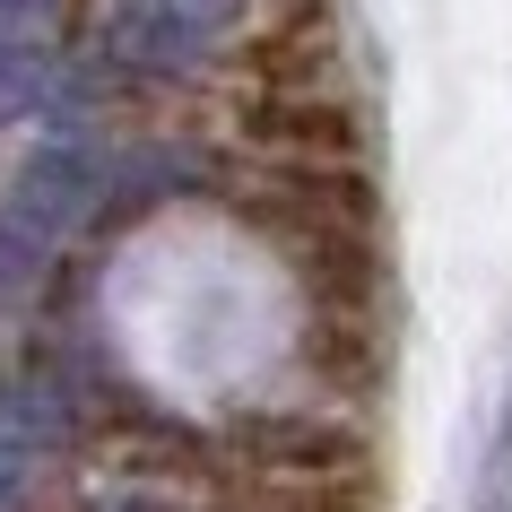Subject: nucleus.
<instances>
[{"label":"nucleus","mask_w":512,"mask_h":512,"mask_svg":"<svg viewBox=\"0 0 512 512\" xmlns=\"http://www.w3.org/2000/svg\"><path fill=\"white\" fill-rule=\"evenodd\" d=\"M243 9L252 0H122L105 53L122 70H139V79H183L243 27Z\"/></svg>","instance_id":"nucleus-1"},{"label":"nucleus","mask_w":512,"mask_h":512,"mask_svg":"<svg viewBox=\"0 0 512 512\" xmlns=\"http://www.w3.org/2000/svg\"><path fill=\"white\" fill-rule=\"evenodd\" d=\"M105 183H113L105 148H96V139H79V131H53L27 165H18V183H9V209H0V217H18L27 235L61 243L70 226H87V217H96Z\"/></svg>","instance_id":"nucleus-2"},{"label":"nucleus","mask_w":512,"mask_h":512,"mask_svg":"<svg viewBox=\"0 0 512 512\" xmlns=\"http://www.w3.org/2000/svg\"><path fill=\"white\" fill-rule=\"evenodd\" d=\"M243 131L261 148H287V157H356V113L339 96H261L243 113Z\"/></svg>","instance_id":"nucleus-3"},{"label":"nucleus","mask_w":512,"mask_h":512,"mask_svg":"<svg viewBox=\"0 0 512 512\" xmlns=\"http://www.w3.org/2000/svg\"><path fill=\"white\" fill-rule=\"evenodd\" d=\"M261 469H287V478H330V469H356V434L313 426V417H261V426L235 434Z\"/></svg>","instance_id":"nucleus-4"},{"label":"nucleus","mask_w":512,"mask_h":512,"mask_svg":"<svg viewBox=\"0 0 512 512\" xmlns=\"http://www.w3.org/2000/svg\"><path fill=\"white\" fill-rule=\"evenodd\" d=\"M252 70L270 79V96H313V79L330 70V27L322 18H296V27H278L261 53H252Z\"/></svg>","instance_id":"nucleus-5"},{"label":"nucleus","mask_w":512,"mask_h":512,"mask_svg":"<svg viewBox=\"0 0 512 512\" xmlns=\"http://www.w3.org/2000/svg\"><path fill=\"white\" fill-rule=\"evenodd\" d=\"M44 270H53V243L27 235L18 217H0V313H9V304H27L35 287H44Z\"/></svg>","instance_id":"nucleus-6"},{"label":"nucleus","mask_w":512,"mask_h":512,"mask_svg":"<svg viewBox=\"0 0 512 512\" xmlns=\"http://www.w3.org/2000/svg\"><path fill=\"white\" fill-rule=\"evenodd\" d=\"M61 18H70V0H0V44H44L53 53Z\"/></svg>","instance_id":"nucleus-7"},{"label":"nucleus","mask_w":512,"mask_h":512,"mask_svg":"<svg viewBox=\"0 0 512 512\" xmlns=\"http://www.w3.org/2000/svg\"><path fill=\"white\" fill-rule=\"evenodd\" d=\"M35 504V452L0 434V512H27Z\"/></svg>","instance_id":"nucleus-8"}]
</instances>
